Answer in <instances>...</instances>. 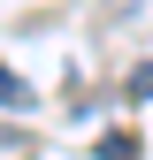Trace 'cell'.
<instances>
[{"label": "cell", "mask_w": 153, "mask_h": 160, "mask_svg": "<svg viewBox=\"0 0 153 160\" xmlns=\"http://www.w3.org/2000/svg\"><path fill=\"white\" fill-rule=\"evenodd\" d=\"M0 107H15V114L31 107V84H23V76H15V69H0Z\"/></svg>", "instance_id": "6da1fadb"}, {"label": "cell", "mask_w": 153, "mask_h": 160, "mask_svg": "<svg viewBox=\"0 0 153 160\" xmlns=\"http://www.w3.org/2000/svg\"><path fill=\"white\" fill-rule=\"evenodd\" d=\"M100 160H138V137H130V130H115V137H100Z\"/></svg>", "instance_id": "7a4b0ae2"}, {"label": "cell", "mask_w": 153, "mask_h": 160, "mask_svg": "<svg viewBox=\"0 0 153 160\" xmlns=\"http://www.w3.org/2000/svg\"><path fill=\"white\" fill-rule=\"evenodd\" d=\"M130 99H153V61H138V69H130V84H123Z\"/></svg>", "instance_id": "3957f363"}]
</instances>
